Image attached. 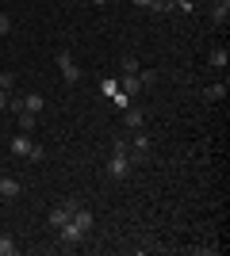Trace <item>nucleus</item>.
<instances>
[{"instance_id":"nucleus-1","label":"nucleus","mask_w":230,"mask_h":256,"mask_svg":"<svg viewBox=\"0 0 230 256\" xmlns=\"http://www.w3.org/2000/svg\"><path fill=\"white\" fill-rule=\"evenodd\" d=\"M127 172H131V146L119 138L111 146V157H108V176L111 180H127Z\"/></svg>"},{"instance_id":"nucleus-2","label":"nucleus","mask_w":230,"mask_h":256,"mask_svg":"<svg viewBox=\"0 0 230 256\" xmlns=\"http://www.w3.org/2000/svg\"><path fill=\"white\" fill-rule=\"evenodd\" d=\"M12 157H27V160H43V146H35L27 134H20V138H12Z\"/></svg>"},{"instance_id":"nucleus-3","label":"nucleus","mask_w":230,"mask_h":256,"mask_svg":"<svg viewBox=\"0 0 230 256\" xmlns=\"http://www.w3.org/2000/svg\"><path fill=\"white\" fill-rule=\"evenodd\" d=\"M58 237H62V245H81V241H85V230H81V226L73 222V218H69V222H62L58 226Z\"/></svg>"},{"instance_id":"nucleus-4","label":"nucleus","mask_w":230,"mask_h":256,"mask_svg":"<svg viewBox=\"0 0 230 256\" xmlns=\"http://www.w3.org/2000/svg\"><path fill=\"white\" fill-rule=\"evenodd\" d=\"M58 69H62V80H66V84H77V80H81V65H77L69 54L58 58Z\"/></svg>"},{"instance_id":"nucleus-5","label":"nucleus","mask_w":230,"mask_h":256,"mask_svg":"<svg viewBox=\"0 0 230 256\" xmlns=\"http://www.w3.org/2000/svg\"><path fill=\"white\" fill-rule=\"evenodd\" d=\"M73 206L77 203H62V206H54V210H50V226H62V222H69V218H73Z\"/></svg>"},{"instance_id":"nucleus-6","label":"nucleus","mask_w":230,"mask_h":256,"mask_svg":"<svg viewBox=\"0 0 230 256\" xmlns=\"http://www.w3.org/2000/svg\"><path fill=\"white\" fill-rule=\"evenodd\" d=\"M119 92H127V96L142 92V76H138V73H123V80H119Z\"/></svg>"},{"instance_id":"nucleus-7","label":"nucleus","mask_w":230,"mask_h":256,"mask_svg":"<svg viewBox=\"0 0 230 256\" xmlns=\"http://www.w3.org/2000/svg\"><path fill=\"white\" fill-rule=\"evenodd\" d=\"M73 222L85 230V234H92V226H96V218H92V210H85V206H73Z\"/></svg>"},{"instance_id":"nucleus-8","label":"nucleus","mask_w":230,"mask_h":256,"mask_svg":"<svg viewBox=\"0 0 230 256\" xmlns=\"http://www.w3.org/2000/svg\"><path fill=\"white\" fill-rule=\"evenodd\" d=\"M20 180H12V176H4V180H0V199H20Z\"/></svg>"},{"instance_id":"nucleus-9","label":"nucleus","mask_w":230,"mask_h":256,"mask_svg":"<svg viewBox=\"0 0 230 256\" xmlns=\"http://www.w3.org/2000/svg\"><path fill=\"white\" fill-rule=\"evenodd\" d=\"M211 20H215V23L230 20V0H215V4H211Z\"/></svg>"},{"instance_id":"nucleus-10","label":"nucleus","mask_w":230,"mask_h":256,"mask_svg":"<svg viewBox=\"0 0 230 256\" xmlns=\"http://www.w3.org/2000/svg\"><path fill=\"white\" fill-rule=\"evenodd\" d=\"M123 122H127L131 130H142L146 126V115L138 111V107H127V118H123Z\"/></svg>"},{"instance_id":"nucleus-11","label":"nucleus","mask_w":230,"mask_h":256,"mask_svg":"<svg viewBox=\"0 0 230 256\" xmlns=\"http://www.w3.org/2000/svg\"><path fill=\"white\" fill-rule=\"evenodd\" d=\"M23 107H27V111H35V115H43V107H46V100L39 96V92H31V96H23Z\"/></svg>"},{"instance_id":"nucleus-12","label":"nucleus","mask_w":230,"mask_h":256,"mask_svg":"<svg viewBox=\"0 0 230 256\" xmlns=\"http://www.w3.org/2000/svg\"><path fill=\"white\" fill-rule=\"evenodd\" d=\"M16 118H20V130H23V134H31L35 122H39V115H35V111H20Z\"/></svg>"},{"instance_id":"nucleus-13","label":"nucleus","mask_w":230,"mask_h":256,"mask_svg":"<svg viewBox=\"0 0 230 256\" xmlns=\"http://www.w3.org/2000/svg\"><path fill=\"white\" fill-rule=\"evenodd\" d=\"M226 50H211V58H207V65H215V69H226Z\"/></svg>"},{"instance_id":"nucleus-14","label":"nucleus","mask_w":230,"mask_h":256,"mask_svg":"<svg viewBox=\"0 0 230 256\" xmlns=\"http://www.w3.org/2000/svg\"><path fill=\"white\" fill-rule=\"evenodd\" d=\"M131 150L134 153H146V150H150V138H146L142 130H134V146H131Z\"/></svg>"},{"instance_id":"nucleus-15","label":"nucleus","mask_w":230,"mask_h":256,"mask_svg":"<svg viewBox=\"0 0 230 256\" xmlns=\"http://www.w3.org/2000/svg\"><path fill=\"white\" fill-rule=\"evenodd\" d=\"M203 96H207V100H222V96H226V84H207V88H203Z\"/></svg>"},{"instance_id":"nucleus-16","label":"nucleus","mask_w":230,"mask_h":256,"mask_svg":"<svg viewBox=\"0 0 230 256\" xmlns=\"http://www.w3.org/2000/svg\"><path fill=\"white\" fill-rule=\"evenodd\" d=\"M111 104L119 107V111H127V107H131V96H127V92H115V96H111Z\"/></svg>"},{"instance_id":"nucleus-17","label":"nucleus","mask_w":230,"mask_h":256,"mask_svg":"<svg viewBox=\"0 0 230 256\" xmlns=\"http://www.w3.org/2000/svg\"><path fill=\"white\" fill-rule=\"evenodd\" d=\"M16 252V241H12V237H0V256H12Z\"/></svg>"},{"instance_id":"nucleus-18","label":"nucleus","mask_w":230,"mask_h":256,"mask_svg":"<svg viewBox=\"0 0 230 256\" xmlns=\"http://www.w3.org/2000/svg\"><path fill=\"white\" fill-rule=\"evenodd\" d=\"M123 73H138V58H123Z\"/></svg>"},{"instance_id":"nucleus-19","label":"nucleus","mask_w":230,"mask_h":256,"mask_svg":"<svg viewBox=\"0 0 230 256\" xmlns=\"http://www.w3.org/2000/svg\"><path fill=\"white\" fill-rule=\"evenodd\" d=\"M150 8H153V12H173V0H153Z\"/></svg>"},{"instance_id":"nucleus-20","label":"nucleus","mask_w":230,"mask_h":256,"mask_svg":"<svg viewBox=\"0 0 230 256\" xmlns=\"http://www.w3.org/2000/svg\"><path fill=\"white\" fill-rule=\"evenodd\" d=\"M119 92V80H104V96H115Z\"/></svg>"},{"instance_id":"nucleus-21","label":"nucleus","mask_w":230,"mask_h":256,"mask_svg":"<svg viewBox=\"0 0 230 256\" xmlns=\"http://www.w3.org/2000/svg\"><path fill=\"white\" fill-rule=\"evenodd\" d=\"M8 31H12V20L4 16V12H0V34H8Z\"/></svg>"},{"instance_id":"nucleus-22","label":"nucleus","mask_w":230,"mask_h":256,"mask_svg":"<svg viewBox=\"0 0 230 256\" xmlns=\"http://www.w3.org/2000/svg\"><path fill=\"white\" fill-rule=\"evenodd\" d=\"M0 111H8V88H0Z\"/></svg>"},{"instance_id":"nucleus-23","label":"nucleus","mask_w":230,"mask_h":256,"mask_svg":"<svg viewBox=\"0 0 230 256\" xmlns=\"http://www.w3.org/2000/svg\"><path fill=\"white\" fill-rule=\"evenodd\" d=\"M134 4H138V8H150V0H134Z\"/></svg>"},{"instance_id":"nucleus-24","label":"nucleus","mask_w":230,"mask_h":256,"mask_svg":"<svg viewBox=\"0 0 230 256\" xmlns=\"http://www.w3.org/2000/svg\"><path fill=\"white\" fill-rule=\"evenodd\" d=\"M92 4H96V8H104V4H108V0H92Z\"/></svg>"},{"instance_id":"nucleus-25","label":"nucleus","mask_w":230,"mask_h":256,"mask_svg":"<svg viewBox=\"0 0 230 256\" xmlns=\"http://www.w3.org/2000/svg\"><path fill=\"white\" fill-rule=\"evenodd\" d=\"M0 157H4V150H0Z\"/></svg>"}]
</instances>
